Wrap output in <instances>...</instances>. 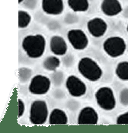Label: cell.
<instances>
[{"mask_svg":"<svg viewBox=\"0 0 128 133\" xmlns=\"http://www.w3.org/2000/svg\"><path fill=\"white\" fill-rule=\"evenodd\" d=\"M22 49L26 55L31 59L41 57L46 50V39L40 34H30L22 41Z\"/></svg>","mask_w":128,"mask_h":133,"instance_id":"obj_1","label":"cell"},{"mask_svg":"<svg viewBox=\"0 0 128 133\" xmlns=\"http://www.w3.org/2000/svg\"><path fill=\"white\" fill-rule=\"evenodd\" d=\"M78 71L85 79L92 82L100 80L103 75L101 66L90 57H83L79 61Z\"/></svg>","mask_w":128,"mask_h":133,"instance_id":"obj_2","label":"cell"},{"mask_svg":"<svg viewBox=\"0 0 128 133\" xmlns=\"http://www.w3.org/2000/svg\"><path fill=\"white\" fill-rule=\"evenodd\" d=\"M103 50L111 58H118L124 54L127 50V43L120 37H111L103 43Z\"/></svg>","mask_w":128,"mask_h":133,"instance_id":"obj_3","label":"cell"},{"mask_svg":"<svg viewBox=\"0 0 128 133\" xmlns=\"http://www.w3.org/2000/svg\"><path fill=\"white\" fill-rule=\"evenodd\" d=\"M96 102L100 108L105 111H111L116 107V99L114 91L110 87H101L95 94Z\"/></svg>","mask_w":128,"mask_h":133,"instance_id":"obj_4","label":"cell"},{"mask_svg":"<svg viewBox=\"0 0 128 133\" xmlns=\"http://www.w3.org/2000/svg\"><path fill=\"white\" fill-rule=\"evenodd\" d=\"M48 119V107L43 100H37L31 103L29 119L32 124L42 125Z\"/></svg>","mask_w":128,"mask_h":133,"instance_id":"obj_5","label":"cell"},{"mask_svg":"<svg viewBox=\"0 0 128 133\" xmlns=\"http://www.w3.org/2000/svg\"><path fill=\"white\" fill-rule=\"evenodd\" d=\"M51 80L43 75H37L31 80L28 90L29 92L34 95L46 94L50 89Z\"/></svg>","mask_w":128,"mask_h":133,"instance_id":"obj_6","label":"cell"},{"mask_svg":"<svg viewBox=\"0 0 128 133\" xmlns=\"http://www.w3.org/2000/svg\"><path fill=\"white\" fill-rule=\"evenodd\" d=\"M67 38L75 50H84L88 46L89 40L81 29H72L67 33Z\"/></svg>","mask_w":128,"mask_h":133,"instance_id":"obj_7","label":"cell"},{"mask_svg":"<svg viewBox=\"0 0 128 133\" xmlns=\"http://www.w3.org/2000/svg\"><path fill=\"white\" fill-rule=\"evenodd\" d=\"M66 88L72 97H80L84 96L87 91L85 82L75 75H69L66 81Z\"/></svg>","mask_w":128,"mask_h":133,"instance_id":"obj_8","label":"cell"},{"mask_svg":"<svg viewBox=\"0 0 128 133\" xmlns=\"http://www.w3.org/2000/svg\"><path fill=\"white\" fill-rule=\"evenodd\" d=\"M107 28L106 21L101 18H92L87 23V29L89 34L95 38L104 36L107 31Z\"/></svg>","mask_w":128,"mask_h":133,"instance_id":"obj_9","label":"cell"},{"mask_svg":"<svg viewBox=\"0 0 128 133\" xmlns=\"http://www.w3.org/2000/svg\"><path fill=\"white\" fill-rule=\"evenodd\" d=\"M77 122L82 125H95L98 122V113L93 107H85L79 113Z\"/></svg>","mask_w":128,"mask_h":133,"instance_id":"obj_10","label":"cell"},{"mask_svg":"<svg viewBox=\"0 0 128 133\" xmlns=\"http://www.w3.org/2000/svg\"><path fill=\"white\" fill-rule=\"evenodd\" d=\"M43 11L50 15H59L64 11L63 0H42Z\"/></svg>","mask_w":128,"mask_h":133,"instance_id":"obj_11","label":"cell"},{"mask_svg":"<svg viewBox=\"0 0 128 133\" xmlns=\"http://www.w3.org/2000/svg\"><path fill=\"white\" fill-rule=\"evenodd\" d=\"M101 10L107 16L114 17L120 14L123 11L122 5L119 0H102Z\"/></svg>","mask_w":128,"mask_h":133,"instance_id":"obj_12","label":"cell"},{"mask_svg":"<svg viewBox=\"0 0 128 133\" xmlns=\"http://www.w3.org/2000/svg\"><path fill=\"white\" fill-rule=\"evenodd\" d=\"M50 48L55 56H64L68 50L66 41L63 37L59 35L53 36L50 41Z\"/></svg>","mask_w":128,"mask_h":133,"instance_id":"obj_13","label":"cell"},{"mask_svg":"<svg viewBox=\"0 0 128 133\" xmlns=\"http://www.w3.org/2000/svg\"><path fill=\"white\" fill-rule=\"evenodd\" d=\"M68 120L67 114L64 110L59 108H54L49 116V123L50 125L67 124Z\"/></svg>","mask_w":128,"mask_h":133,"instance_id":"obj_14","label":"cell"},{"mask_svg":"<svg viewBox=\"0 0 128 133\" xmlns=\"http://www.w3.org/2000/svg\"><path fill=\"white\" fill-rule=\"evenodd\" d=\"M67 2L74 12H85L89 9L88 0H68Z\"/></svg>","mask_w":128,"mask_h":133,"instance_id":"obj_15","label":"cell"},{"mask_svg":"<svg viewBox=\"0 0 128 133\" xmlns=\"http://www.w3.org/2000/svg\"><path fill=\"white\" fill-rule=\"evenodd\" d=\"M60 59L57 56H50L47 57L43 63V68L49 72H56L60 65Z\"/></svg>","mask_w":128,"mask_h":133,"instance_id":"obj_16","label":"cell"},{"mask_svg":"<svg viewBox=\"0 0 128 133\" xmlns=\"http://www.w3.org/2000/svg\"><path fill=\"white\" fill-rule=\"evenodd\" d=\"M115 74L121 81L128 82V61H122L117 64Z\"/></svg>","mask_w":128,"mask_h":133,"instance_id":"obj_17","label":"cell"},{"mask_svg":"<svg viewBox=\"0 0 128 133\" xmlns=\"http://www.w3.org/2000/svg\"><path fill=\"white\" fill-rule=\"evenodd\" d=\"M18 19L19 28H26L31 21V15L26 11L20 10L18 12Z\"/></svg>","mask_w":128,"mask_h":133,"instance_id":"obj_18","label":"cell"},{"mask_svg":"<svg viewBox=\"0 0 128 133\" xmlns=\"http://www.w3.org/2000/svg\"><path fill=\"white\" fill-rule=\"evenodd\" d=\"M32 76V70L26 68V67H23L19 69L18 70V78L20 82L22 83H25L28 81H29L31 78Z\"/></svg>","mask_w":128,"mask_h":133,"instance_id":"obj_19","label":"cell"},{"mask_svg":"<svg viewBox=\"0 0 128 133\" xmlns=\"http://www.w3.org/2000/svg\"><path fill=\"white\" fill-rule=\"evenodd\" d=\"M119 99L121 105L128 107V88L122 89L119 94Z\"/></svg>","mask_w":128,"mask_h":133,"instance_id":"obj_20","label":"cell"},{"mask_svg":"<svg viewBox=\"0 0 128 133\" xmlns=\"http://www.w3.org/2000/svg\"><path fill=\"white\" fill-rule=\"evenodd\" d=\"M52 77H53V83L56 86H59L60 84H62V82L63 81L64 75L63 73L62 72H55V73L53 74Z\"/></svg>","mask_w":128,"mask_h":133,"instance_id":"obj_21","label":"cell"},{"mask_svg":"<svg viewBox=\"0 0 128 133\" xmlns=\"http://www.w3.org/2000/svg\"><path fill=\"white\" fill-rule=\"evenodd\" d=\"M117 124H128V112L120 114L116 119Z\"/></svg>","mask_w":128,"mask_h":133,"instance_id":"obj_22","label":"cell"},{"mask_svg":"<svg viewBox=\"0 0 128 133\" xmlns=\"http://www.w3.org/2000/svg\"><path fill=\"white\" fill-rule=\"evenodd\" d=\"M18 118H20L25 112V104L21 99L18 100Z\"/></svg>","mask_w":128,"mask_h":133,"instance_id":"obj_23","label":"cell"},{"mask_svg":"<svg viewBox=\"0 0 128 133\" xmlns=\"http://www.w3.org/2000/svg\"><path fill=\"white\" fill-rule=\"evenodd\" d=\"M24 3L26 8L29 9H34L37 4V0H24Z\"/></svg>","mask_w":128,"mask_h":133,"instance_id":"obj_24","label":"cell"},{"mask_svg":"<svg viewBox=\"0 0 128 133\" xmlns=\"http://www.w3.org/2000/svg\"><path fill=\"white\" fill-rule=\"evenodd\" d=\"M24 0H18V2H19L20 4H21L22 2H24Z\"/></svg>","mask_w":128,"mask_h":133,"instance_id":"obj_25","label":"cell"},{"mask_svg":"<svg viewBox=\"0 0 128 133\" xmlns=\"http://www.w3.org/2000/svg\"><path fill=\"white\" fill-rule=\"evenodd\" d=\"M127 33H128V24H127Z\"/></svg>","mask_w":128,"mask_h":133,"instance_id":"obj_26","label":"cell"}]
</instances>
